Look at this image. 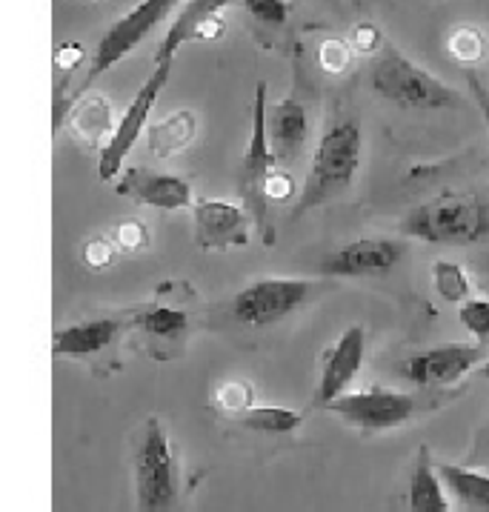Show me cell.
<instances>
[{
  "label": "cell",
  "instance_id": "cell-17",
  "mask_svg": "<svg viewBox=\"0 0 489 512\" xmlns=\"http://www.w3.org/2000/svg\"><path fill=\"white\" fill-rule=\"evenodd\" d=\"M126 321L121 318H92L72 327L58 329L52 335V352L58 358H92L101 355L103 349L118 344Z\"/></svg>",
  "mask_w": 489,
  "mask_h": 512
},
{
  "label": "cell",
  "instance_id": "cell-20",
  "mask_svg": "<svg viewBox=\"0 0 489 512\" xmlns=\"http://www.w3.org/2000/svg\"><path fill=\"white\" fill-rule=\"evenodd\" d=\"M409 512H452L447 498V487L441 481V475L435 470L427 447L418 450V458L409 472V490H407Z\"/></svg>",
  "mask_w": 489,
  "mask_h": 512
},
{
  "label": "cell",
  "instance_id": "cell-30",
  "mask_svg": "<svg viewBox=\"0 0 489 512\" xmlns=\"http://www.w3.org/2000/svg\"><path fill=\"white\" fill-rule=\"evenodd\" d=\"M295 192H298L295 178H292L289 172H284V169H278V166H275V169L266 175L264 186H261V201H264V206L269 209V206L292 201V198H295Z\"/></svg>",
  "mask_w": 489,
  "mask_h": 512
},
{
  "label": "cell",
  "instance_id": "cell-9",
  "mask_svg": "<svg viewBox=\"0 0 489 512\" xmlns=\"http://www.w3.org/2000/svg\"><path fill=\"white\" fill-rule=\"evenodd\" d=\"M324 410L347 421L361 432H387L407 424L418 412V398L412 392H395L384 387H369L361 392H344L329 401Z\"/></svg>",
  "mask_w": 489,
  "mask_h": 512
},
{
  "label": "cell",
  "instance_id": "cell-19",
  "mask_svg": "<svg viewBox=\"0 0 489 512\" xmlns=\"http://www.w3.org/2000/svg\"><path fill=\"white\" fill-rule=\"evenodd\" d=\"M195 135H198L195 112L178 109V112L166 115L163 121L146 126V146L158 161H172L195 144Z\"/></svg>",
  "mask_w": 489,
  "mask_h": 512
},
{
  "label": "cell",
  "instance_id": "cell-33",
  "mask_svg": "<svg viewBox=\"0 0 489 512\" xmlns=\"http://www.w3.org/2000/svg\"><path fill=\"white\" fill-rule=\"evenodd\" d=\"M252 387L244 384V381H229L224 384L221 390H218V407L224 412H235V415H241L252 407Z\"/></svg>",
  "mask_w": 489,
  "mask_h": 512
},
{
  "label": "cell",
  "instance_id": "cell-5",
  "mask_svg": "<svg viewBox=\"0 0 489 512\" xmlns=\"http://www.w3.org/2000/svg\"><path fill=\"white\" fill-rule=\"evenodd\" d=\"M178 3H184V0H138L129 12H123L121 18L103 32V38L95 46V52L89 58V72H86V81L81 86V95L101 78L103 72H109L112 66L126 61L172 15V9Z\"/></svg>",
  "mask_w": 489,
  "mask_h": 512
},
{
  "label": "cell",
  "instance_id": "cell-35",
  "mask_svg": "<svg viewBox=\"0 0 489 512\" xmlns=\"http://www.w3.org/2000/svg\"><path fill=\"white\" fill-rule=\"evenodd\" d=\"M467 86H469V95H472V101L478 106V112H481V118L487 123L489 129V86L472 69H467Z\"/></svg>",
  "mask_w": 489,
  "mask_h": 512
},
{
  "label": "cell",
  "instance_id": "cell-36",
  "mask_svg": "<svg viewBox=\"0 0 489 512\" xmlns=\"http://www.w3.org/2000/svg\"><path fill=\"white\" fill-rule=\"evenodd\" d=\"M469 467L489 470V421L487 427L478 432V438H475V450H472V458H469Z\"/></svg>",
  "mask_w": 489,
  "mask_h": 512
},
{
  "label": "cell",
  "instance_id": "cell-29",
  "mask_svg": "<svg viewBox=\"0 0 489 512\" xmlns=\"http://www.w3.org/2000/svg\"><path fill=\"white\" fill-rule=\"evenodd\" d=\"M118 255H121V252H118V246L112 244L109 235H95V238H89L81 249L83 267L95 269V272H103V269L112 267Z\"/></svg>",
  "mask_w": 489,
  "mask_h": 512
},
{
  "label": "cell",
  "instance_id": "cell-18",
  "mask_svg": "<svg viewBox=\"0 0 489 512\" xmlns=\"http://www.w3.org/2000/svg\"><path fill=\"white\" fill-rule=\"evenodd\" d=\"M66 126L81 144L101 152L109 141V135H112V129H115V109H112L109 98H103L98 92H89V95H81L75 106L69 109Z\"/></svg>",
  "mask_w": 489,
  "mask_h": 512
},
{
  "label": "cell",
  "instance_id": "cell-8",
  "mask_svg": "<svg viewBox=\"0 0 489 512\" xmlns=\"http://www.w3.org/2000/svg\"><path fill=\"white\" fill-rule=\"evenodd\" d=\"M275 166H278V161H275L269 141H266V83L261 81L255 86L252 129H249V144H246L244 158H241V195H244V209L249 212L252 224L258 226V232L264 235L266 244H272L275 235L269 229V209L261 201V186Z\"/></svg>",
  "mask_w": 489,
  "mask_h": 512
},
{
  "label": "cell",
  "instance_id": "cell-3",
  "mask_svg": "<svg viewBox=\"0 0 489 512\" xmlns=\"http://www.w3.org/2000/svg\"><path fill=\"white\" fill-rule=\"evenodd\" d=\"M369 86L378 98L395 103L407 112H441L461 106V95L452 86L429 75L424 66H418L389 43L381 46L378 58L369 69Z\"/></svg>",
  "mask_w": 489,
  "mask_h": 512
},
{
  "label": "cell",
  "instance_id": "cell-14",
  "mask_svg": "<svg viewBox=\"0 0 489 512\" xmlns=\"http://www.w3.org/2000/svg\"><path fill=\"white\" fill-rule=\"evenodd\" d=\"M364 355H367V332L361 324L344 329V335L324 352L321 361V378H318V392H315V404L326 407L329 401H335L338 395L349 390V384L355 381V375L364 367Z\"/></svg>",
  "mask_w": 489,
  "mask_h": 512
},
{
  "label": "cell",
  "instance_id": "cell-22",
  "mask_svg": "<svg viewBox=\"0 0 489 512\" xmlns=\"http://www.w3.org/2000/svg\"><path fill=\"white\" fill-rule=\"evenodd\" d=\"M132 327H138L146 332L152 341H163V344H175L181 341L189 329V318L186 312L175 307H166V304H152V307L138 309L129 321Z\"/></svg>",
  "mask_w": 489,
  "mask_h": 512
},
{
  "label": "cell",
  "instance_id": "cell-23",
  "mask_svg": "<svg viewBox=\"0 0 489 512\" xmlns=\"http://www.w3.org/2000/svg\"><path fill=\"white\" fill-rule=\"evenodd\" d=\"M241 427L261 435H289L304 424V415L286 407H249L238 415Z\"/></svg>",
  "mask_w": 489,
  "mask_h": 512
},
{
  "label": "cell",
  "instance_id": "cell-37",
  "mask_svg": "<svg viewBox=\"0 0 489 512\" xmlns=\"http://www.w3.org/2000/svg\"><path fill=\"white\" fill-rule=\"evenodd\" d=\"M478 372H481L484 378H489V361H487V364H484V367H478Z\"/></svg>",
  "mask_w": 489,
  "mask_h": 512
},
{
  "label": "cell",
  "instance_id": "cell-15",
  "mask_svg": "<svg viewBox=\"0 0 489 512\" xmlns=\"http://www.w3.org/2000/svg\"><path fill=\"white\" fill-rule=\"evenodd\" d=\"M115 192L123 198H132L143 206L152 209H186L192 206V186L181 175L172 172H158V169H146V166H129L123 169V175L115 184Z\"/></svg>",
  "mask_w": 489,
  "mask_h": 512
},
{
  "label": "cell",
  "instance_id": "cell-27",
  "mask_svg": "<svg viewBox=\"0 0 489 512\" xmlns=\"http://www.w3.org/2000/svg\"><path fill=\"white\" fill-rule=\"evenodd\" d=\"M458 318L469 335L478 338V344L489 341V301L487 298H467L458 307Z\"/></svg>",
  "mask_w": 489,
  "mask_h": 512
},
{
  "label": "cell",
  "instance_id": "cell-16",
  "mask_svg": "<svg viewBox=\"0 0 489 512\" xmlns=\"http://www.w3.org/2000/svg\"><path fill=\"white\" fill-rule=\"evenodd\" d=\"M266 141L278 164H292L301 158L309 141V115L298 98H284L266 106Z\"/></svg>",
  "mask_w": 489,
  "mask_h": 512
},
{
  "label": "cell",
  "instance_id": "cell-6",
  "mask_svg": "<svg viewBox=\"0 0 489 512\" xmlns=\"http://www.w3.org/2000/svg\"><path fill=\"white\" fill-rule=\"evenodd\" d=\"M312 289V281L304 278H261L232 295L229 315L241 327H272L304 307Z\"/></svg>",
  "mask_w": 489,
  "mask_h": 512
},
{
  "label": "cell",
  "instance_id": "cell-1",
  "mask_svg": "<svg viewBox=\"0 0 489 512\" xmlns=\"http://www.w3.org/2000/svg\"><path fill=\"white\" fill-rule=\"evenodd\" d=\"M361 155H364V129L358 118L338 115L335 121L326 123L324 135L318 138V146L312 152V164L292 209V218H304L306 212L344 195L355 184Z\"/></svg>",
  "mask_w": 489,
  "mask_h": 512
},
{
  "label": "cell",
  "instance_id": "cell-28",
  "mask_svg": "<svg viewBox=\"0 0 489 512\" xmlns=\"http://www.w3.org/2000/svg\"><path fill=\"white\" fill-rule=\"evenodd\" d=\"M352 46L349 41H341V38H329L318 46V63L324 69L326 75H344L349 66H352Z\"/></svg>",
  "mask_w": 489,
  "mask_h": 512
},
{
  "label": "cell",
  "instance_id": "cell-2",
  "mask_svg": "<svg viewBox=\"0 0 489 512\" xmlns=\"http://www.w3.org/2000/svg\"><path fill=\"white\" fill-rule=\"evenodd\" d=\"M401 232L427 244H481L489 238V201L464 192L438 195L415 206L401 221Z\"/></svg>",
  "mask_w": 489,
  "mask_h": 512
},
{
  "label": "cell",
  "instance_id": "cell-26",
  "mask_svg": "<svg viewBox=\"0 0 489 512\" xmlns=\"http://www.w3.org/2000/svg\"><path fill=\"white\" fill-rule=\"evenodd\" d=\"M112 244L118 246V252L121 255H135V252H146L149 244H152V238H149V229L143 221L138 218H126L121 224H115L112 229Z\"/></svg>",
  "mask_w": 489,
  "mask_h": 512
},
{
  "label": "cell",
  "instance_id": "cell-32",
  "mask_svg": "<svg viewBox=\"0 0 489 512\" xmlns=\"http://www.w3.org/2000/svg\"><path fill=\"white\" fill-rule=\"evenodd\" d=\"M244 9L258 23L266 26H284L289 15V3L286 0H241Z\"/></svg>",
  "mask_w": 489,
  "mask_h": 512
},
{
  "label": "cell",
  "instance_id": "cell-7",
  "mask_svg": "<svg viewBox=\"0 0 489 512\" xmlns=\"http://www.w3.org/2000/svg\"><path fill=\"white\" fill-rule=\"evenodd\" d=\"M169 75H172V61L155 63L152 75L143 81L138 95L126 106L121 121L115 123L109 141H106L101 155H98V178L101 181H115V175L121 172L126 155L132 152V146L138 144V138H141L143 132H146V126H149V115H152L155 103L161 98L163 86L169 83Z\"/></svg>",
  "mask_w": 489,
  "mask_h": 512
},
{
  "label": "cell",
  "instance_id": "cell-34",
  "mask_svg": "<svg viewBox=\"0 0 489 512\" xmlns=\"http://www.w3.org/2000/svg\"><path fill=\"white\" fill-rule=\"evenodd\" d=\"M349 46H352V52L372 55V52H378V49L384 46V38H381L378 26H372V23H358V26L352 29V35H349Z\"/></svg>",
  "mask_w": 489,
  "mask_h": 512
},
{
  "label": "cell",
  "instance_id": "cell-31",
  "mask_svg": "<svg viewBox=\"0 0 489 512\" xmlns=\"http://www.w3.org/2000/svg\"><path fill=\"white\" fill-rule=\"evenodd\" d=\"M83 61H89V52H86V46L81 41H63L52 52V66L58 69V75H63V78H69Z\"/></svg>",
  "mask_w": 489,
  "mask_h": 512
},
{
  "label": "cell",
  "instance_id": "cell-12",
  "mask_svg": "<svg viewBox=\"0 0 489 512\" xmlns=\"http://www.w3.org/2000/svg\"><path fill=\"white\" fill-rule=\"evenodd\" d=\"M484 361V347H467V344H444V347L421 349L401 361L398 372L415 387H449L461 381L469 369Z\"/></svg>",
  "mask_w": 489,
  "mask_h": 512
},
{
  "label": "cell",
  "instance_id": "cell-24",
  "mask_svg": "<svg viewBox=\"0 0 489 512\" xmlns=\"http://www.w3.org/2000/svg\"><path fill=\"white\" fill-rule=\"evenodd\" d=\"M447 52L461 66H478L489 55L487 35L472 23H461L447 35Z\"/></svg>",
  "mask_w": 489,
  "mask_h": 512
},
{
  "label": "cell",
  "instance_id": "cell-25",
  "mask_svg": "<svg viewBox=\"0 0 489 512\" xmlns=\"http://www.w3.org/2000/svg\"><path fill=\"white\" fill-rule=\"evenodd\" d=\"M432 284H435V292L449 304H461L472 295V281H469L467 269L458 261H447V258L435 261L432 264Z\"/></svg>",
  "mask_w": 489,
  "mask_h": 512
},
{
  "label": "cell",
  "instance_id": "cell-21",
  "mask_svg": "<svg viewBox=\"0 0 489 512\" xmlns=\"http://www.w3.org/2000/svg\"><path fill=\"white\" fill-rule=\"evenodd\" d=\"M444 487H447L461 504L469 510L489 512V472L475 470V467H458V464H438L435 467Z\"/></svg>",
  "mask_w": 489,
  "mask_h": 512
},
{
  "label": "cell",
  "instance_id": "cell-11",
  "mask_svg": "<svg viewBox=\"0 0 489 512\" xmlns=\"http://www.w3.org/2000/svg\"><path fill=\"white\" fill-rule=\"evenodd\" d=\"M407 255V244L395 238H358L338 246L321 261V272L332 278H378L398 267Z\"/></svg>",
  "mask_w": 489,
  "mask_h": 512
},
{
  "label": "cell",
  "instance_id": "cell-10",
  "mask_svg": "<svg viewBox=\"0 0 489 512\" xmlns=\"http://www.w3.org/2000/svg\"><path fill=\"white\" fill-rule=\"evenodd\" d=\"M235 0H184L163 32L155 63H166L186 43H215L226 35L224 12Z\"/></svg>",
  "mask_w": 489,
  "mask_h": 512
},
{
  "label": "cell",
  "instance_id": "cell-13",
  "mask_svg": "<svg viewBox=\"0 0 489 512\" xmlns=\"http://www.w3.org/2000/svg\"><path fill=\"white\" fill-rule=\"evenodd\" d=\"M249 212L224 198H201L192 204L195 246L201 252H224L249 244Z\"/></svg>",
  "mask_w": 489,
  "mask_h": 512
},
{
  "label": "cell",
  "instance_id": "cell-4",
  "mask_svg": "<svg viewBox=\"0 0 489 512\" xmlns=\"http://www.w3.org/2000/svg\"><path fill=\"white\" fill-rule=\"evenodd\" d=\"M132 472L138 512H184L181 467L161 418H149L143 424Z\"/></svg>",
  "mask_w": 489,
  "mask_h": 512
}]
</instances>
